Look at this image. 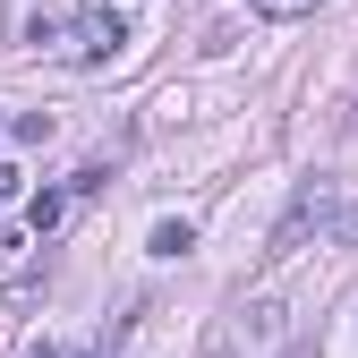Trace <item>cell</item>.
Masks as SVG:
<instances>
[{"label": "cell", "mask_w": 358, "mask_h": 358, "mask_svg": "<svg viewBox=\"0 0 358 358\" xmlns=\"http://www.w3.org/2000/svg\"><path fill=\"white\" fill-rule=\"evenodd\" d=\"M60 213H69V188H43V196L26 205V222H34V231H60Z\"/></svg>", "instance_id": "cell-4"}, {"label": "cell", "mask_w": 358, "mask_h": 358, "mask_svg": "<svg viewBox=\"0 0 358 358\" xmlns=\"http://www.w3.org/2000/svg\"><path fill=\"white\" fill-rule=\"evenodd\" d=\"M77 34H85V60H111V52H120V43H128V26H120L111 9H94V17H85Z\"/></svg>", "instance_id": "cell-3"}, {"label": "cell", "mask_w": 358, "mask_h": 358, "mask_svg": "<svg viewBox=\"0 0 358 358\" xmlns=\"http://www.w3.org/2000/svg\"><path fill=\"white\" fill-rule=\"evenodd\" d=\"M17 358H60V350H52V341H26V350H17Z\"/></svg>", "instance_id": "cell-10"}, {"label": "cell", "mask_w": 358, "mask_h": 358, "mask_svg": "<svg viewBox=\"0 0 358 358\" xmlns=\"http://www.w3.org/2000/svg\"><path fill=\"white\" fill-rule=\"evenodd\" d=\"M231 324H239V341H248V358H256V350H273V341H282V299H256V307H239Z\"/></svg>", "instance_id": "cell-2"}, {"label": "cell", "mask_w": 358, "mask_h": 358, "mask_svg": "<svg viewBox=\"0 0 358 358\" xmlns=\"http://www.w3.org/2000/svg\"><path fill=\"white\" fill-rule=\"evenodd\" d=\"M256 9H264V17H299L307 0H256Z\"/></svg>", "instance_id": "cell-8"}, {"label": "cell", "mask_w": 358, "mask_h": 358, "mask_svg": "<svg viewBox=\"0 0 358 358\" xmlns=\"http://www.w3.org/2000/svg\"><path fill=\"white\" fill-rule=\"evenodd\" d=\"M196 358H248V341H239V324H231V316H222V324L205 333V350H196Z\"/></svg>", "instance_id": "cell-5"}, {"label": "cell", "mask_w": 358, "mask_h": 358, "mask_svg": "<svg viewBox=\"0 0 358 358\" xmlns=\"http://www.w3.org/2000/svg\"><path fill=\"white\" fill-rule=\"evenodd\" d=\"M324 222H333V179H307V188L290 196V213L273 222V256H290L307 231H324Z\"/></svg>", "instance_id": "cell-1"}, {"label": "cell", "mask_w": 358, "mask_h": 358, "mask_svg": "<svg viewBox=\"0 0 358 358\" xmlns=\"http://www.w3.org/2000/svg\"><path fill=\"white\" fill-rule=\"evenodd\" d=\"M188 248H196L188 222H154V256H188Z\"/></svg>", "instance_id": "cell-6"}, {"label": "cell", "mask_w": 358, "mask_h": 358, "mask_svg": "<svg viewBox=\"0 0 358 358\" xmlns=\"http://www.w3.org/2000/svg\"><path fill=\"white\" fill-rule=\"evenodd\" d=\"M324 231H333L341 248H358V205H333V222H324Z\"/></svg>", "instance_id": "cell-7"}, {"label": "cell", "mask_w": 358, "mask_h": 358, "mask_svg": "<svg viewBox=\"0 0 358 358\" xmlns=\"http://www.w3.org/2000/svg\"><path fill=\"white\" fill-rule=\"evenodd\" d=\"M9 196H17V171H9V162H0V205H9Z\"/></svg>", "instance_id": "cell-9"}]
</instances>
